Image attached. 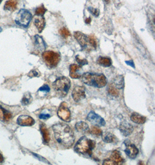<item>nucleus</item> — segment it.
<instances>
[{"instance_id": "5701e85b", "label": "nucleus", "mask_w": 155, "mask_h": 165, "mask_svg": "<svg viewBox=\"0 0 155 165\" xmlns=\"http://www.w3.org/2000/svg\"><path fill=\"white\" fill-rule=\"evenodd\" d=\"M102 139L104 142L106 143H113L115 140V136L109 132H105L102 133Z\"/></svg>"}, {"instance_id": "f3484780", "label": "nucleus", "mask_w": 155, "mask_h": 165, "mask_svg": "<svg viewBox=\"0 0 155 165\" xmlns=\"http://www.w3.org/2000/svg\"><path fill=\"white\" fill-rule=\"evenodd\" d=\"M76 129L79 133L85 134L89 132V125L84 122H78L76 124Z\"/></svg>"}, {"instance_id": "9b49d317", "label": "nucleus", "mask_w": 155, "mask_h": 165, "mask_svg": "<svg viewBox=\"0 0 155 165\" xmlns=\"http://www.w3.org/2000/svg\"><path fill=\"white\" fill-rule=\"evenodd\" d=\"M17 123L19 125L22 127H31L35 123V121L33 118L30 116L22 115L17 118Z\"/></svg>"}, {"instance_id": "9d476101", "label": "nucleus", "mask_w": 155, "mask_h": 165, "mask_svg": "<svg viewBox=\"0 0 155 165\" xmlns=\"http://www.w3.org/2000/svg\"><path fill=\"white\" fill-rule=\"evenodd\" d=\"M72 97L76 102H78L83 99H85V88L83 86H77L72 92Z\"/></svg>"}, {"instance_id": "aec40b11", "label": "nucleus", "mask_w": 155, "mask_h": 165, "mask_svg": "<svg viewBox=\"0 0 155 165\" xmlns=\"http://www.w3.org/2000/svg\"><path fill=\"white\" fill-rule=\"evenodd\" d=\"M131 119L135 123L143 124L146 122V118L144 116H141L138 113H134L131 116Z\"/></svg>"}, {"instance_id": "6ab92c4d", "label": "nucleus", "mask_w": 155, "mask_h": 165, "mask_svg": "<svg viewBox=\"0 0 155 165\" xmlns=\"http://www.w3.org/2000/svg\"><path fill=\"white\" fill-rule=\"evenodd\" d=\"M80 67L76 64H72L70 66V77L73 79H79L81 75L78 72Z\"/></svg>"}, {"instance_id": "2eb2a0df", "label": "nucleus", "mask_w": 155, "mask_h": 165, "mask_svg": "<svg viewBox=\"0 0 155 165\" xmlns=\"http://www.w3.org/2000/svg\"><path fill=\"white\" fill-rule=\"evenodd\" d=\"M110 160L114 162L115 165H121L124 162V160L123 159L120 152L116 150L113 151L111 154Z\"/></svg>"}, {"instance_id": "a19ab883", "label": "nucleus", "mask_w": 155, "mask_h": 165, "mask_svg": "<svg viewBox=\"0 0 155 165\" xmlns=\"http://www.w3.org/2000/svg\"><path fill=\"white\" fill-rule=\"evenodd\" d=\"M2 0H0V4L1 3V2H2Z\"/></svg>"}, {"instance_id": "ddd939ff", "label": "nucleus", "mask_w": 155, "mask_h": 165, "mask_svg": "<svg viewBox=\"0 0 155 165\" xmlns=\"http://www.w3.org/2000/svg\"><path fill=\"white\" fill-rule=\"evenodd\" d=\"M34 45L35 47L39 52H43L46 48V45L45 44L44 41L41 37L36 35L34 37Z\"/></svg>"}, {"instance_id": "393cba45", "label": "nucleus", "mask_w": 155, "mask_h": 165, "mask_svg": "<svg viewBox=\"0 0 155 165\" xmlns=\"http://www.w3.org/2000/svg\"><path fill=\"white\" fill-rule=\"evenodd\" d=\"M108 91L109 94H111L112 96L113 97H118L119 96V92L116 88H115L114 86L112 84H110L108 86Z\"/></svg>"}, {"instance_id": "473e14b6", "label": "nucleus", "mask_w": 155, "mask_h": 165, "mask_svg": "<svg viewBox=\"0 0 155 165\" xmlns=\"http://www.w3.org/2000/svg\"><path fill=\"white\" fill-rule=\"evenodd\" d=\"M76 61H78V63L80 64V67L88 64V61H87V60H85V59H84V60H81V59H80L79 57H78V56H77L76 57Z\"/></svg>"}, {"instance_id": "bb28decb", "label": "nucleus", "mask_w": 155, "mask_h": 165, "mask_svg": "<svg viewBox=\"0 0 155 165\" xmlns=\"http://www.w3.org/2000/svg\"><path fill=\"white\" fill-rule=\"evenodd\" d=\"M32 100V97L31 94L28 93V94H25L24 95V96L23 97L22 103L24 105H27L31 103Z\"/></svg>"}, {"instance_id": "f704fd0d", "label": "nucleus", "mask_w": 155, "mask_h": 165, "mask_svg": "<svg viewBox=\"0 0 155 165\" xmlns=\"http://www.w3.org/2000/svg\"><path fill=\"white\" fill-rule=\"evenodd\" d=\"M51 116L48 114H45V113H43V114H41L40 116H39V118L41 119H49Z\"/></svg>"}, {"instance_id": "e433bc0d", "label": "nucleus", "mask_w": 155, "mask_h": 165, "mask_svg": "<svg viewBox=\"0 0 155 165\" xmlns=\"http://www.w3.org/2000/svg\"><path fill=\"white\" fill-rule=\"evenodd\" d=\"M126 63H127V64H128V65H130V66H131V67H134V68H135V66H134V63H133V61H126Z\"/></svg>"}, {"instance_id": "412c9836", "label": "nucleus", "mask_w": 155, "mask_h": 165, "mask_svg": "<svg viewBox=\"0 0 155 165\" xmlns=\"http://www.w3.org/2000/svg\"><path fill=\"white\" fill-rule=\"evenodd\" d=\"M17 0H8L4 6V9L8 11H13L17 9Z\"/></svg>"}, {"instance_id": "ea45409f", "label": "nucleus", "mask_w": 155, "mask_h": 165, "mask_svg": "<svg viewBox=\"0 0 155 165\" xmlns=\"http://www.w3.org/2000/svg\"><path fill=\"white\" fill-rule=\"evenodd\" d=\"M104 1H105L106 3H108V2H109V1H110V0H104Z\"/></svg>"}, {"instance_id": "2f4dec72", "label": "nucleus", "mask_w": 155, "mask_h": 165, "mask_svg": "<svg viewBox=\"0 0 155 165\" xmlns=\"http://www.w3.org/2000/svg\"><path fill=\"white\" fill-rule=\"evenodd\" d=\"M89 10L95 16L98 17L100 15V11L97 9H94L91 7V8H89Z\"/></svg>"}, {"instance_id": "c9c22d12", "label": "nucleus", "mask_w": 155, "mask_h": 165, "mask_svg": "<svg viewBox=\"0 0 155 165\" xmlns=\"http://www.w3.org/2000/svg\"><path fill=\"white\" fill-rule=\"evenodd\" d=\"M6 111L0 106V120H4Z\"/></svg>"}, {"instance_id": "4468645a", "label": "nucleus", "mask_w": 155, "mask_h": 165, "mask_svg": "<svg viewBox=\"0 0 155 165\" xmlns=\"http://www.w3.org/2000/svg\"><path fill=\"white\" fill-rule=\"evenodd\" d=\"M74 37L82 47L85 46L87 44L88 38L87 36L85 34H84L83 33L79 31L75 32L74 33Z\"/></svg>"}, {"instance_id": "b1692460", "label": "nucleus", "mask_w": 155, "mask_h": 165, "mask_svg": "<svg viewBox=\"0 0 155 165\" xmlns=\"http://www.w3.org/2000/svg\"><path fill=\"white\" fill-rule=\"evenodd\" d=\"M114 84L118 89H122L124 86V78L122 75L117 76L114 79Z\"/></svg>"}, {"instance_id": "f8f14e48", "label": "nucleus", "mask_w": 155, "mask_h": 165, "mask_svg": "<svg viewBox=\"0 0 155 165\" xmlns=\"http://www.w3.org/2000/svg\"><path fill=\"white\" fill-rule=\"evenodd\" d=\"M119 129L123 136H128L133 133L134 128L131 124L125 121L120 123L119 126Z\"/></svg>"}, {"instance_id": "c756f323", "label": "nucleus", "mask_w": 155, "mask_h": 165, "mask_svg": "<svg viewBox=\"0 0 155 165\" xmlns=\"http://www.w3.org/2000/svg\"><path fill=\"white\" fill-rule=\"evenodd\" d=\"M88 41L89 42L90 45L92 46V47H93L94 49H96V42L95 41L94 37V36H89V38L88 39Z\"/></svg>"}, {"instance_id": "4be33fe9", "label": "nucleus", "mask_w": 155, "mask_h": 165, "mask_svg": "<svg viewBox=\"0 0 155 165\" xmlns=\"http://www.w3.org/2000/svg\"><path fill=\"white\" fill-rule=\"evenodd\" d=\"M98 64L100 66H103L105 67H108L112 65V61L111 59L108 57H100L97 61Z\"/></svg>"}, {"instance_id": "72a5a7b5", "label": "nucleus", "mask_w": 155, "mask_h": 165, "mask_svg": "<svg viewBox=\"0 0 155 165\" xmlns=\"http://www.w3.org/2000/svg\"><path fill=\"white\" fill-rule=\"evenodd\" d=\"M28 76L30 78H32V77H39V74L38 72L36 70H32L28 74Z\"/></svg>"}, {"instance_id": "f257e3e1", "label": "nucleus", "mask_w": 155, "mask_h": 165, "mask_svg": "<svg viewBox=\"0 0 155 165\" xmlns=\"http://www.w3.org/2000/svg\"><path fill=\"white\" fill-rule=\"evenodd\" d=\"M56 141L66 148L72 147L74 142L73 131L69 125L63 123H58L52 127Z\"/></svg>"}, {"instance_id": "6e6552de", "label": "nucleus", "mask_w": 155, "mask_h": 165, "mask_svg": "<svg viewBox=\"0 0 155 165\" xmlns=\"http://www.w3.org/2000/svg\"><path fill=\"white\" fill-rule=\"evenodd\" d=\"M124 144L126 146L124 152L130 158L134 159L138 154V149L134 144L127 140L124 141Z\"/></svg>"}, {"instance_id": "58836bf2", "label": "nucleus", "mask_w": 155, "mask_h": 165, "mask_svg": "<svg viewBox=\"0 0 155 165\" xmlns=\"http://www.w3.org/2000/svg\"><path fill=\"white\" fill-rule=\"evenodd\" d=\"M91 18L90 17H89V18H88V19H86V20H85V22L87 23V24H89V23H90V22H91Z\"/></svg>"}, {"instance_id": "a211bd4d", "label": "nucleus", "mask_w": 155, "mask_h": 165, "mask_svg": "<svg viewBox=\"0 0 155 165\" xmlns=\"http://www.w3.org/2000/svg\"><path fill=\"white\" fill-rule=\"evenodd\" d=\"M40 131L41 132L42 135H43V143L45 144H48L50 140V133H49L48 129L47 128V127H45L44 124L42 123L40 125Z\"/></svg>"}, {"instance_id": "dca6fc26", "label": "nucleus", "mask_w": 155, "mask_h": 165, "mask_svg": "<svg viewBox=\"0 0 155 165\" xmlns=\"http://www.w3.org/2000/svg\"><path fill=\"white\" fill-rule=\"evenodd\" d=\"M34 23L36 28H37L39 33H41L43 29L44 28L45 25L44 17L41 16H38L35 18Z\"/></svg>"}, {"instance_id": "1a4fd4ad", "label": "nucleus", "mask_w": 155, "mask_h": 165, "mask_svg": "<svg viewBox=\"0 0 155 165\" xmlns=\"http://www.w3.org/2000/svg\"><path fill=\"white\" fill-rule=\"evenodd\" d=\"M87 119L96 126H105L106 123L104 119H103L99 115L96 114L94 111H91L87 117Z\"/></svg>"}, {"instance_id": "20e7f679", "label": "nucleus", "mask_w": 155, "mask_h": 165, "mask_svg": "<svg viewBox=\"0 0 155 165\" xmlns=\"http://www.w3.org/2000/svg\"><path fill=\"white\" fill-rule=\"evenodd\" d=\"M70 81L65 77H59L53 83L52 86L57 94L62 97H65L70 88Z\"/></svg>"}, {"instance_id": "c85d7f7f", "label": "nucleus", "mask_w": 155, "mask_h": 165, "mask_svg": "<svg viewBox=\"0 0 155 165\" xmlns=\"http://www.w3.org/2000/svg\"><path fill=\"white\" fill-rule=\"evenodd\" d=\"M59 33H60L61 35L65 38H67V37L70 36V33L69 32V31L65 28H61L60 31H59Z\"/></svg>"}, {"instance_id": "7ed1b4c3", "label": "nucleus", "mask_w": 155, "mask_h": 165, "mask_svg": "<svg viewBox=\"0 0 155 165\" xmlns=\"http://www.w3.org/2000/svg\"><path fill=\"white\" fill-rule=\"evenodd\" d=\"M95 141L94 140L83 136L80 138L76 144L74 150L79 154H88L89 156H91L92 150L95 147Z\"/></svg>"}, {"instance_id": "cd10ccee", "label": "nucleus", "mask_w": 155, "mask_h": 165, "mask_svg": "<svg viewBox=\"0 0 155 165\" xmlns=\"http://www.w3.org/2000/svg\"><path fill=\"white\" fill-rule=\"evenodd\" d=\"M46 11L47 9L45 8L44 6H41L36 9V15L37 16H43Z\"/></svg>"}, {"instance_id": "4c0bfd02", "label": "nucleus", "mask_w": 155, "mask_h": 165, "mask_svg": "<svg viewBox=\"0 0 155 165\" xmlns=\"http://www.w3.org/2000/svg\"><path fill=\"white\" fill-rule=\"evenodd\" d=\"M4 161V158L2 156V155L0 154V163H2Z\"/></svg>"}, {"instance_id": "79ce46f5", "label": "nucleus", "mask_w": 155, "mask_h": 165, "mask_svg": "<svg viewBox=\"0 0 155 165\" xmlns=\"http://www.w3.org/2000/svg\"><path fill=\"white\" fill-rule=\"evenodd\" d=\"M1 30H1V28H0V31H1Z\"/></svg>"}, {"instance_id": "0eeeda50", "label": "nucleus", "mask_w": 155, "mask_h": 165, "mask_svg": "<svg viewBox=\"0 0 155 165\" xmlns=\"http://www.w3.org/2000/svg\"><path fill=\"white\" fill-rule=\"evenodd\" d=\"M57 114L62 120L67 122L70 121L71 118L70 111L68 108L67 105L65 102H63L62 103H61Z\"/></svg>"}, {"instance_id": "39448f33", "label": "nucleus", "mask_w": 155, "mask_h": 165, "mask_svg": "<svg viewBox=\"0 0 155 165\" xmlns=\"http://www.w3.org/2000/svg\"><path fill=\"white\" fill-rule=\"evenodd\" d=\"M42 56L45 63L51 68H54L56 67L61 59L60 55L58 53L51 50L44 52Z\"/></svg>"}, {"instance_id": "f03ea898", "label": "nucleus", "mask_w": 155, "mask_h": 165, "mask_svg": "<svg viewBox=\"0 0 155 165\" xmlns=\"http://www.w3.org/2000/svg\"><path fill=\"white\" fill-rule=\"evenodd\" d=\"M82 81L85 85L96 88H102L107 84V79L102 74L84 73L81 77Z\"/></svg>"}, {"instance_id": "423d86ee", "label": "nucleus", "mask_w": 155, "mask_h": 165, "mask_svg": "<svg viewBox=\"0 0 155 165\" xmlns=\"http://www.w3.org/2000/svg\"><path fill=\"white\" fill-rule=\"evenodd\" d=\"M32 17V15L29 11L22 9L17 13L15 22L17 24L23 27H28Z\"/></svg>"}, {"instance_id": "7c9ffc66", "label": "nucleus", "mask_w": 155, "mask_h": 165, "mask_svg": "<svg viewBox=\"0 0 155 165\" xmlns=\"http://www.w3.org/2000/svg\"><path fill=\"white\" fill-rule=\"evenodd\" d=\"M50 88L48 85H44L43 86L39 89V91L44 92L45 94H47L50 92Z\"/></svg>"}, {"instance_id": "a878e982", "label": "nucleus", "mask_w": 155, "mask_h": 165, "mask_svg": "<svg viewBox=\"0 0 155 165\" xmlns=\"http://www.w3.org/2000/svg\"><path fill=\"white\" fill-rule=\"evenodd\" d=\"M89 132L92 134H94V135L96 136H102V130L100 129V127H98V126H96V125L91 127V130H89Z\"/></svg>"}]
</instances>
